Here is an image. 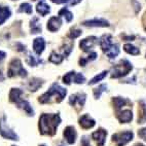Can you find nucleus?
<instances>
[{
	"label": "nucleus",
	"mask_w": 146,
	"mask_h": 146,
	"mask_svg": "<svg viewBox=\"0 0 146 146\" xmlns=\"http://www.w3.org/2000/svg\"><path fill=\"white\" fill-rule=\"evenodd\" d=\"M61 123L59 114H47L43 113L39 118V131L42 135L54 136L57 132L58 125Z\"/></svg>",
	"instance_id": "1"
},
{
	"label": "nucleus",
	"mask_w": 146,
	"mask_h": 146,
	"mask_svg": "<svg viewBox=\"0 0 146 146\" xmlns=\"http://www.w3.org/2000/svg\"><path fill=\"white\" fill-rule=\"evenodd\" d=\"M66 94H67V91L66 89L62 88L59 84H52V88H50L46 93L39 97L38 101L41 103V104H46V103H52V102H57V103H60L61 101H63V99L65 98Z\"/></svg>",
	"instance_id": "2"
},
{
	"label": "nucleus",
	"mask_w": 146,
	"mask_h": 146,
	"mask_svg": "<svg viewBox=\"0 0 146 146\" xmlns=\"http://www.w3.org/2000/svg\"><path fill=\"white\" fill-rule=\"evenodd\" d=\"M132 69H133V66H132V64L129 61L127 60L120 61L118 64H116L112 68L111 78H119V77L125 76Z\"/></svg>",
	"instance_id": "3"
},
{
	"label": "nucleus",
	"mask_w": 146,
	"mask_h": 146,
	"mask_svg": "<svg viewBox=\"0 0 146 146\" xmlns=\"http://www.w3.org/2000/svg\"><path fill=\"white\" fill-rule=\"evenodd\" d=\"M8 77H15V76H21V77H26L27 71L23 68L22 62L18 59H15L11 62L9 67L7 70Z\"/></svg>",
	"instance_id": "4"
},
{
	"label": "nucleus",
	"mask_w": 146,
	"mask_h": 146,
	"mask_svg": "<svg viewBox=\"0 0 146 146\" xmlns=\"http://www.w3.org/2000/svg\"><path fill=\"white\" fill-rule=\"evenodd\" d=\"M133 137H134L133 132L127 131V132H123V133L114 134L112 136V140L116 144V146H125L130 141L133 140Z\"/></svg>",
	"instance_id": "5"
},
{
	"label": "nucleus",
	"mask_w": 146,
	"mask_h": 146,
	"mask_svg": "<svg viewBox=\"0 0 146 146\" xmlns=\"http://www.w3.org/2000/svg\"><path fill=\"white\" fill-rule=\"evenodd\" d=\"M0 134L3 138L8 139V140H19V137L13 130H11L5 123V117H3L2 119H0Z\"/></svg>",
	"instance_id": "6"
},
{
	"label": "nucleus",
	"mask_w": 146,
	"mask_h": 146,
	"mask_svg": "<svg viewBox=\"0 0 146 146\" xmlns=\"http://www.w3.org/2000/svg\"><path fill=\"white\" fill-rule=\"evenodd\" d=\"M86 95L84 93H78V94H74L71 95L70 98H69V103H70L71 106H73L77 111H79L80 109H82V107L84 105V102H86Z\"/></svg>",
	"instance_id": "7"
},
{
	"label": "nucleus",
	"mask_w": 146,
	"mask_h": 146,
	"mask_svg": "<svg viewBox=\"0 0 146 146\" xmlns=\"http://www.w3.org/2000/svg\"><path fill=\"white\" fill-rule=\"evenodd\" d=\"M98 43V38L95 36H90L86 37L84 39L80 40L79 42V46L84 52H90V50Z\"/></svg>",
	"instance_id": "8"
},
{
	"label": "nucleus",
	"mask_w": 146,
	"mask_h": 146,
	"mask_svg": "<svg viewBox=\"0 0 146 146\" xmlns=\"http://www.w3.org/2000/svg\"><path fill=\"white\" fill-rule=\"evenodd\" d=\"M107 132L103 129H99L92 134V138L97 142V146H104L105 139H106Z\"/></svg>",
	"instance_id": "9"
},
{
	"label": "nucleus",
	"mask_w": 146,
	"mask_h": 146,
	"mask_svg": "<svg viewBox=\"0 0 146 146\" xmlns=\"http://www.w3.org/2000/svg\"><path fill=\"white\" fill-rule=\"evenodd\" d=\"M146 123V99H141L138 108V123Z\"/></svg>",
	"instance_id": "10"
},
{
	"label": "nucleus",
	"mask_w": 146,
	"mask_h": 146,
	"mask_svg": "<svg viewBox=\"0 0 146 146\" xmlns=\"http://www.w3.org/2000/svg\"><path fill=\"white\" fill-rule=\"evenodd\" d=\"M61 25H62V20L60 17H52L48 20L46 27L50 32H56L60 29Z\"/></svg>",
	"instance_id": "11"
},
{
	"label": "nucleus",
	"mask_w": 146,
	"mask_h": 146,
	"mask_svg": "<svg viewBox=\"0 0 146 146\" xmlns=\"http://www.w3.org/2000/svg\"><path fill=\"white\" fill-rule=\"evenodd\" d=\"M76 136H77V133H76L75 129L73 127H67L64 130V137H65V139L69 144L75 143Z\"/></svg>",
	"instance_id": "12"
},
{
	"label": "nucleus",
	"mask_w": 146,
	"mask_h": 146,
	"mask_svg": "<svg viewBox=\"0 0 146 146\" xmlns=\"http://www.w3.org/2000/svg\"><path fill=\"white\" fill-rule=\"evenodd\" d=\"M79 125H80V127L82 129L88 130V129L93 128L96 125V123H95V120L93 118L90 117L89 114H84L79 118Z\"/></svg>",
	"instance_id": "13"
},
{
	"label": "nucleus",
	"mask_w": 146,
	"mask_h": 146,
	"mask_svg": "<svg viewBox=\"0 0 146 146\" xmlns=\"http://www.w3.org/2000/svg\"><path fill=\"white\" fill-rule=\"evenodd\" d=\"M82 25L86 27H109V23L106 20H89V21L82 22Z\"/></svg>",
	"instance_id": "14"
},
{
	"label": "nucleus",
	"mask_w": 146,
	"mask_h": 146,
	"mask_svg": "<svg viewBox=\"0 0 146 146\" xmlns=\"http://www.w3.org/2000/svg\"><path fill=\"white\" fill-rule=\"evenodd\" d=\"M117 118L121 123H128L133 119V112L130 109H125L117 113Z\"/></svg>",
	"instance_id": "15"
},
{
	"label": "nucleus",
	"mask_w": 146,
	"mask_h": 146,
	"mask_svg": "<svg viewBox=\"0 0 146 146\" xmlns=\"http://www.w3.org/2000/svg\"><path fill=\"white\" fill-rule=\"evenodd\" d=\"M44 47H45V41L43 38H40V37H38V38H36V39H34L33 41V50L34 52H36L37 55L40 56L43 52V50H44Z\"/></svg>",
	"instance_id": "16"
},
{
	"label": "nucleus",
	"mask_w": 146,
	"mask_h": 146,
	"mask_svg": "<svg viewBox=\"0 0 146 146\" xmlns=\"http://www.w3.org/2000/svg\"><path fill=\"white\" fill-rule=\"evenodd\" d=\"M16 104H17V106H18V108L23 109L28 115H30V116L33 115V109H32L31 105H30V103H29L28 101L23 100V99H20L18 102H17Z\"/></svg>",
	"instance_id": "17"
},
{
	"label": "nucleus",
	"mask_w": 146,
	"mask_h": 146,
	"mask_svg": "<svg viewBox=\"0 0 146 146\" xmlns=\"http://www.w3.org/2000/svg\"><path fill=\"white\" fill-rule=\"evenodd\" d=\"M112 36L107 34V35H103L102 38L100 39V45H101V48L103 52H106L108 48H109L111 45H112Z\"/></svg>",
	"instance_id": "18"
},
{
	"label": "nucleus",
	"mask_w": 146,
	"mask_h": 146,
	"mask_svg": "<svg viewBox=\"0 0 146 146\" xmlns=\"http://www.w3.org/2000/svg\"><path fill=\"white\" fill-rule=\"evenodd\" d=\"M112 102H113V105H114V108L116 111H118L119 109H121L125 104H128L130 103V101L128 100H125V98H121V97H115L112 99Z\"/></svg>",
	"instance_id": "19"
},
{
	"label": "nucleus",
	"mask_w": 146,
	"mask_h": 146,
	"mask_svg": "<svg viewBox=\"0 0 146 146\" xmlns=\"http://www.w3.org/2000/svg\"><path fill=\"white\" fill-rule=\"evenodd\" d=\"M11 9L7 6H0V25H2L11 17Z\"/></svg>",
	"instance_id": "20"
},
{
	"label": "nucleus",
	"mask_w": 146,
	"mask_h": 146,
	"mask_svg": "<svg viewBox=\"0 0 146 146\" xmlns=\"http://www.w3.org/2000/svg\"><path fill=\"white\" fill-rule=\"evenodd\" d=\"M106 56L109 59H114L117 57V55L119 54V45L118 44H112L108 50L105 52Z\"/></svg>",
	"instance_id": "21"
},
{
	"label": "nucleus",
	"mask_w": 146,
	"mask_h": 146,
	"mask_svg": "<svg viewBox=\"0 0 146 146\" xmlns=\"http://www.w3.org/2000/svg\"><path fill=\"white\" fill-rule=\"evenodd\" d=\"M42 84H43V81H42L40 78H32L31 80L29 81L28 89L31 92H36Z\"/></svg>",
	"instance_id": "22"
},
{
	"label": "nucleus",
	"mask_w": 146,
	"mask_h": 146,
	"mask_svg": "<svg viewBox=\"0 0 146 146\" xmlns=\"http://www.w3.org/2000/svg\"><path fill=\"white\" fill-rule=\"evenodd\" d=\"M36 11H37V13H39L40 16L44 17V16H46L47 13L50 11V7L47 5L46 3H44L43 1H41V2H39L38 4H37Z\"/></svg>",
	"instance_id": "23"
},
{
	"label": "nucleus",
	"mask_w": 146,
	"mask_h": 146,
	"mask_svg": "<svg viewBox=\"0 0 146 146\" xmlns=\"http://www.w3.org/2000/svg\"><path fill=\"white\" fill-rule=\"evenodd\" d=\"M30 28H31V33L33 34L40 33L41 32V25L38 23V18L37 17H34L32 19L31 23H30Z\"/></svg>",
	"instance_id": "24"
},
{
	"label": "nucleus",
	"mask_w": 146,
	"mask_h": 146,
	"mask_svg": "<svg viewBox=\"0 0 146 146\" xmlns=\"http://www.w3.org/2000/svg\"><path fill=\"white\" fill-rule=\"evenodd\" d=\"M22 94H23V92L20 89H11V93H9V100L13 103H17L19 100L22 99Z\"/></svg>",
	"instance_id": "25"
},
{
	"label": "nucleus",
	"mask_w": 146,
	"mask_h": 146,
	"mask_svg": "<svg viewBox=\"0 0 146 146\" xmlns=\"http://www.w3.org/2000/svg\"><path fill=\"white\" fill-rule=\"evenodd\" d=\"M64 60V57L60 54H57L56 52H52L50 56V62L54 63V64H61Z\"/></svg>",
	"instance_id": "26"
},
{
	"label": "nucleus",
	"mask_w": 146,
	"mask_h": 146,
	"mask_svg": "<svg viewBox=\"0 0 146 146\" xmlns=\"http://www.w3.org/2000/svg\"><path fill=\"white\" fill-rule=\"evenodd\" d=\"M123 50H125V52H128V54H130V55H133V56H136V55H139L140 54V50H139V48H137L136 46H134V45L132 44H125V46H123Z\"/></svg>",
	"instance_id": "27"
},
{
	"label": "nucleus",
	"mask_w": 146,
	"mask_h": 146,
	"mask_svg": "<svg viewBox=\"0 0 146 146\" xmlns=\"http://www.w3.org/2000/svg\"><path fill=\"white\" fill-rule=\"evenodd\" d=\"M107 73H108V71H103V72L99 73L98 75H96L94 77V78H92L91 80L89 81V84L90 86H93V84H96L97 82H99V81H101L102 79L104 78L105 76L107 75Z\"/></svg>",
	"instance_id": "28"
},
{
	"label": "nucleus",
	"mask_w": 146,
	"mask_h": 146,
	"mask_svg": "<svg viewBox=\"0 0 146 146\" xmlns=\"http://www.w3.org/2000/svg\"><path fill=\"white\" fill-rule=\"evenodd\" d=\"M59 16H63V17H65L66 19V21L67 22H71L73 20V15L72 13H70V11H68L67 8H62L60 11H59Z\"/></svg>",
	"instance_id": "29"
},
{
	"label": "nucleus",
	"mask_w": 146,
	"mask_h": 146,
	"mask_svg": "<svg viewBox=\"0 0 146 146\" xmlns=\"http://www.w3.org/2000/svg\"><path fill=\"white\" fill-rule=\"evenodd\" d=\"M107 91V86L106 84H101V86H99L98 88H96V89H94V96L96 99H99L100 96H101V94L103 93V92Z\"/></svg>",
	"instance_id": "30"
},
{
	"label": "nucleus",
	"mask_w": 146,
	"mask_h": 146,
	"mask_svg": "<svg viewBox=\"0 0 146 146\" xmlns=\"http://www.w3.org/2000/svg\"><path fill=\"white\" fill-rule=\"evenodd\" d=\"M19 13H26L31 15L32 13V6L29 3H22L20 8H19Z\"/></svg>",
	"instance_id": "31"
},
{
	"label": "nucleus",
	"mask_w": 146,
	"mask_h": 146,
	"mask_svg": "<svg viewBox=\"0 0 146 146\" xmlns=\"http://www.w3.org/2000/svg\"><path fill=\"white\" fill-rule=\"evenodd\" d=\"M74 74L75 72L74 71H70V72H68L67 74L63 76V82L66 84H70L71 82L73 81V77H74Z\"/></svg>",
	"instance_id": "32"
},
{
	"label": "nucleus",
	"mask_w": 146,
	"mask_h": 146,
	"mask_svg": "<svg viewBox=\"0 0 146 146\" xmlns=\"http://www.w3.org/2000/svg\"><path fill=\"white\" fill-rule=\"evenodd\" d=\"M50 1L54 3H57V4L66 3V4H70V5H75V4L80 2L81 0H50Z\"/></svg>",
	"instance_id": "33"
},
{
	"label": "nucleus",
	"mask_w": 146,
	"mask_h": 146,
	"mask_svg": "<svg viewBox=\"0 0 146 146\" xmlns=\"http://www.w3.org/2000/svg\"><path fill=\"white\" fill-rule=\"evenodd\" d=\"M81 33H82V31L79 30V29H71L69 34H68V37H69L70 39H75V38L80 36Z\"/></svg>",
	"instance_id": "34"
},
{
	"label": "nucleus",
	"mask_w": 146,
	"mask_h": 146,
	"mask_svg": "<svg viewBox=\"0 0 146 146\" xmlns=\"http://www.w3.org/2000/svg\"><path fill=\"white\" fill-rule=\"evenodd\" d=\"M73 81L75 82V84H84V81H86V78H84V76L81 74V73H76L74 74V77H73Z\"/></svg>",
	"instance_id": "35"
},
{
	"label": "nucleus",
	"mask_w": 146,
	"mask_h": 146,
	"mask_svg": "<svg viewBox=\"0 0 146 146\" xmlns=\"http://www.w3.org/2000/svg\"><path fill=\"white\" fill-rule=\"evenodd\" d=\"M39 62L41 63V61L37 60L36 58L34 57V56H32L31 54H29L28 55V58H27V63H28L30 66H36Z\"/></svg>",
	"instance_id": "36"
},
{
	"label": "nucleus",
	"mask_w": 146,
	"mask_h": 146,
	"mask_svg": "<svg viewBox=\"0 0 146 146\" xmlns=\"http://www.w3.org/2000/svg\"><path fill=\"white\" fill-rule=\"evenodd\" d=\"M138 136L141 139H143L144 141H146V128L141 129L138 131Z\"/></svg>",
	"instance_id": "37"
},
{
	"label": "nucleus",
	"mask_w": 146,
	"mask_h": 146,
	"mask_svg": "<svg viewBox=\"0 0 146 146\" xmlns=\"http://www.w3.org/2000/svg\"><path fill=\"white\" fill-rule=\"evenodd\" d=\"M133 4H134V6H135V13H138V11L141 9V5L139 4V2L136 1V0H133Z\"/></svg>",
	"instance_id": "38"
},
{
	"label": "nucleus",
	"mask_w": 146,
	"mask_h": 146,
	"mask_svg": "<svg viewBox=\"0 0 146 146\" xmlns=\"http://www.w3.org/2000/svg\"><path fill=\"white\" fill-rule=\"evenodd\" d=\"M81 146H91L86 137H84V138L81 139Z\"/></svg>",
	"instance_id": "39"
},
{
	"label": "nucleus",
	"mask_w": 146,
	"mask_h": 146,
	"mask_svg": "<svg viewBox=\"0 0 146 146\" xmlns=\"http://www.w3.org/2000/svg\"><path fill=\"white\" fill-rule=\"evenodd\" d=\"M97 58V54L96 52H92V54H90L89 57H88V61H93V60H96Z\"/></svg>",
	"instance_id": "40"
},
{
	"label": "nucleus",
	"mask_w": 146,
	"mask_h": 146,
	"mask_svg": "<svg viewBox=\"0 0 146 146\" xmlns=\"http://www.w3.org/2000/svg\"><path fill=\"white\" fill-rule=\"evenodd\" d=\"M86 63H88V59H84V58H81L80 60H79V64H80V66H86Z\"/></svg>",
	"instance_id": "41"
},
{
	"label": "nucleus",
	"mask_w": 146,
	"mask_h": 146,
	"mask_svg": "<svg viewBox=\"0 0 146 146\" xmlns=\"http://www.w3.org/2000/svg\"><path fill=\"white\" fill-rule=\"evenodd\" d=\"M5 57H6V54H5V52H1V50H0V61H2Z\"/></svg>",
	"instance_id": "42"
},
{
	"label": "nucleus",
	"mask_w": 146,
	"mask_h": 146,
	"mask_svg": "<svg viewBox=\"0 0 146 146\" xmlns=\"http://www.w3.org/2000/svg\"><path fill=\"white\" fill-rule=\"evenodd\" d=\"M123 39H127V40H133L135 39V36H127V37H123Z\"/></svg>",
	"instance_id": "43"
},
{
	"label": "nucleus",
	"mask_w": 146,
	"mask_h": 146,
	"mask_svg": "<svg viewBox=\"0 0 146 146\" xmlns=\"http://www.w3.org/2000/svg\"><path fill=\"white\" fill-rule=\"evenodd\" d=\"M0 80H3V76H2V73H1V70H0Z\"/></svg>",
	"instance_id": "44"
},
{
	"label": "nucleus",
	"mask_w": 146,
	"mask_h": 146,
	"mask_svg": "<svg viewBox=\"0 0 146 146\" xmlns=\"http://www.w3.org/2000/svg\"><path fill=\"white\" fill-rule=\"evenodd\" d=\"M135 146H144L143 144H140V143H138V144H136Z\"/></svg>",
	"instance_id": "45"
},
{
	"label": "nucleus",
	"mask_w": 146,
	"mask_h": 146,
	"mask_svg": "<svg viewBox=\"0 0 146 146\" xmlns=\"http://www.w3.org/2000/svg\"><path fill=\"white\" fill-rule=\"evenodd\" d=\"M39 146H45V145H39Z\"/></svg>",
	"instance_id": "46"
},
{
	"label": "nucleus",
	"mask_w": 146,
	"mask_h": 146,
	"mask_svg": "<svg viewBox=\"0 0 146 146\" xmlns=\"http://www.w3.org/2000/svg\"><path fill=\"white\" fill-rule=\"evenodd\" d=\"M61 146H63V145H61Z\"/></svg>",
	"instance_id": "47"
},
{
	"label": "nucleus",
	"mask_w": 146,
	"mask_h": 146,
	"mask_svg": "<svg viewBox=\"0 0 146 146\" xmlns=\"http://www.w3.org/2000/svg\"><path fill=\"white\" fill-rule=\"evenodd\" d=\"M13 146H15V145H13Z\"/></svg>",
	"instance_id": "48"
}]
</instances>
